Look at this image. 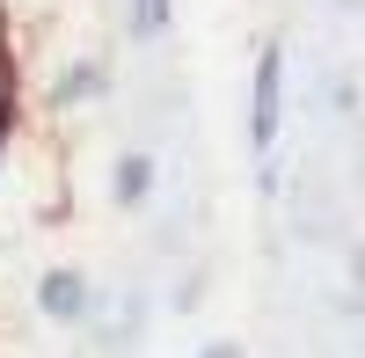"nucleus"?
Segmentation results:
<instances>
[{"mask_svg":"<svg viewBox=\"0 0 365 358\" xmlns=\"http://www.w3.org/2000/svg\"><path fill=\"white\" fill-rule=\"evenodd\" d=\"M190 358H249V351H241V344H234V337H212V344H197V351H190Z\"/></svg>","mask_w":365,"mask_h":358,"instance_id":"nucleus-6","label":"nucleus"},{"mask_svg":"<svg viewBox=\"0 0 365 358\" xmlns=\"http://www.w3.org/2000/svg\"><path fill=\"white\" fill-rule=\"evenodd\" d=\"M125 29H132V44H161L175 29V0H125Z\"/></svg>","mask_w":365,"mask_h":358,"instance_id":"nucleus-5","label":"nucleus"},{"mask_svg":"<svg viewBox=\"0 0 365 358\" xmlns=\"http://www.w3.org/2000/svg\"><path fill=\"white\" fill-rule=\"evenodd\" d=\"M154 190H161L154 146H117V154H110V205H117V213H146Z\"/></svg>","mask_w":365,"mask_h":358,"instance_id":"nucleus-4","label":"nucleus"},{"mask_svg":"<svg viewBox=\"0 0 365 358\" xmlns=\"http://www.w3.org/2000/svg\"><path fill=\"white\" fill-rule=\"evenodd\" d=\"M278 139H285V37H263L249 66V154L263 198H278Z\"/></svg>","mask_w":365,"mask_h":358,"instance_id":"nucleus-1","label":"nucleus"},{"mask_svg":"<svg viewBox=\"0 0 365 358\" xmlns=\"http://www.w3.org/2000/svg\"><path fill=\"white\" fill-rule=\"evenodd\" d=\"M110 58L103 51H81V58H58L51 66V81L37 88V110L44 117H73V110H88V103H103L110 96Z\"/></svg>","mask_w":365,"mask_h":358,"instance_id":"nucleus-3","label":"nucleus"},{"mask_svg":"<svg viewBox=\"0 0 365 358\" xmlns=\"http://www.w3.org/2000/svg\"><path fill=\"white\" fill-rule=\"evenodd\" d=\"M29 307H37V322H51V329H88V322L103 314V292H96V278H88L81 263H44V271L29 278Z\"/></svg>","mask_w":365,"mask_h":358,"instance_id":"nucleus-2","label":"nucleus"},{"mask_svg":"<svg viewBox=\"0 0 365 358\" xmlns=\"http://www.w3.org/2000/svg\"><path fill=\"white\" fill-rule=\"evenodd\" d=\"M329 8H344V15H351V8H365V0H329Z\"/></svg>","mask_w":365,"mask_h":358,"instance_id":"nucleus-7","label":"nucleus"}]
</instances>
